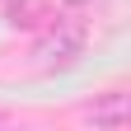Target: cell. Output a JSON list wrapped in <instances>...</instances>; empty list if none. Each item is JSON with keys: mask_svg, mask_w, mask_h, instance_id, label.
Wrapping results in <instances>:
<instances>
[{"mask_svg": "<svg viewBox=\"0 0 131 131\" xmlns=\"http://www.w3.org/2000/svg\"><path fill=\"white\" fill-rule=\"evenodd\" d=\"M66 5H70V9H84V5H94V0H66Z\"/></svg>", "mask_w": 131, "mask_h": 131, "instance_id": "cell-4", "label": "cell"}, {"mask_svg": "<svg viewBox=\"0 0 131 131\" xmlns=\"http://www.w3.org/2000/svg\"><path fill=\"white\" fill-rule=\"evenodd\" d=\"M42 38L38 47H33V56H38V66H70L80 52H84V42H89V28L70 19V14H61V19H52L47 28H38Z\"/></svg>", "mask_w": 131, "mask_h": 131, "instance_id": "cell-1", "label": "cell"}, {"mask_svg": "<svg viewBox=\"0 0 131 131\" xmlns=\"http://www.w3.org/2000/svg\"><path fill=\"white\" fill-rule=\"evenodd\" d=\"M5 19H9V28H28V33H38V28L52 24L56 14H52V5H47V0H9Z\"/></svg>", "mask_w": 131, "mask_h": 131, "instance_id": "cell-3", "label": "cell"}, {"mask_svg": "<svg viewBox=\"0 0 131 131\" xmlns=\"http://www.w3.org/2000/svg\"><path fill=\"white\" fill-rule=\"evenodd\" d=\"M80 117L89 126H126L131 122V98L126 94H103V98H94Z\"/></svg>", "mask_w": 131, "mask_h": 131, "instance_id": "cell-2", "label": "cell"}]
</instances>
